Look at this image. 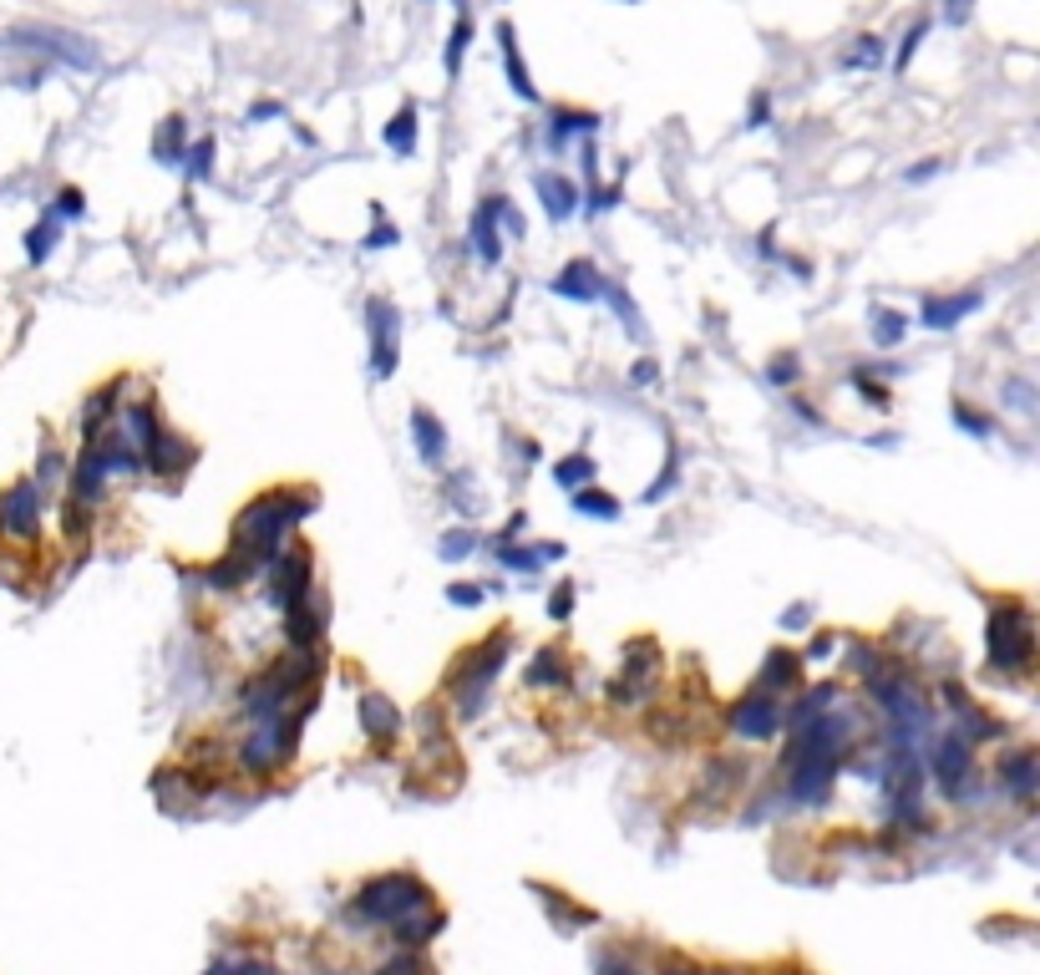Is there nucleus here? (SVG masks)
<instances>
[{"label":"nucleus","instance_id":"31","mask_svg":"<svg viewBox=\"0 0 1040 975\" xmlns=\"http://www.w3.org/2000/svg\"><path fill=\"white\" fill-rule=\"evenodd\" d=\"M92 518H97V508H87V503H76V498H66L61 503V533H66V544H87L92 539Z\"/></svg>","mask_w":1040,"mask_h":975},{"label":"nucleus","instance_id":"63","mask_svg":"<svg viewBox=\"0 0 1040 975\" xmlns=\"http://www.w3.org/2000/svg\"><path fill=\"white\" fill-rule=\"evenodd\" d=\"M934 173H939L934 162H923V168H909V183H923V178H934Z\"/></svg>","mask_w":1040,"mask_h":975},{"label":"nucleus","instance_id":"29","mask_svg":"<svg viewBox=\"0 0 1040 975\" xmlns=\"http://www.w3.org/2000/svg\"><path fill=\"white\" fill-rule=\"evenodd\" d=\"M573 514L615 523V518H619V498H615V493H604V488H594V483H584V488H573Z\"/></svg>","mask_w":1040,"mask_h":975},{"label":"nucleus","instance_id":"28","mask_svg":"<svg viewBox=\"0 0 1040 975\" xmlns=\"http://www.w3.org/2000/svg\"><path fill=\"white\" fill-rule=\"evenodd\" d=\"M564 559V544H533V549H513V544H498V564L503 569H518V575H533L543 564Z\"/></svg>","mask_w":1040,"mask_h":975},{"label":"nucleus","instance_id":"23","mask_svg":"<svg viewBox=\"0 0 1040 975\" xmlns=\"http://www.w3.org/2000/svg\"><path fill=\"white\" fill-rule=\"evenodd\" d=\"M498 41H503V72H508V87L523 97V103H539V87H533V76H528V61L523 51H518V31L513 21H503L498 26Z\"/></svg>","mask_w":1040,"mask_h":975},{"label":"nucleus","instance_id":"8","mask_svg":"<svg viewBox=\"0 0 1040 975\" xmlns=\"http://www.w3.org/2000/svg\"><path fill=\"white\" fill-rule=\"evenodd\" d=\"M660 665H665V655H660L655 640L650 636L630 640V646H625L619 676L609 681V707H645L650 696H655V686H660Z\"/></svg>","mask_w":1040,"mask_h":975},{"label":"nucleus","instance_id":"57","mask_svg":"<svg viewBox=\"0 0 1040 975\" xmlns=\"http://www.w3.org/2000/svg\"><path fill=\"white\" fill-rule=\"evenodd\" d=\"M376 975H426L422 971V961H411V955H401V961H391V965H382Z\"/></svg>","mask_w":1040,"mask_h":975},{"label":"nucleus","instance_id":"26","mask_svg":"<svg viewBox=\"0 0 1040 975\" xmlns=\"http://www.w3.org/2000/svg\"><path fill=\"white\" fill-rule=\"evenodd\" d=\"M539 198H543V214L554 224H564L573 214V204H579V189L564 173H539Z\"/></svg>","mask_w":1040,"mask_h":975},{"label":"nucleus","instance_id":"40","mask_svg":"<svg viewBox=\"0 0 1040 975\" xmlns=\"http://www.w3.org/2000/svg\"><path fill=\"white\" fill-rule=\"evenodd\" d=\"M650 737H655V742H680V737H686V717H680V711H650Z\"/></svg>","mask_w":1040,"mask_h":975},{"label":"nucleus","instance_id":"34","mask_svg":"<svg viewBox=\"0 0 1040 975\" xmlns=\"http://www.w3.org/2000/svg\"><path fill=\"white\" fill-rule=\"evenodd\" d=\"M554 483L558 488H584V483H594V458L589 453H573V458H558L554 462Z\"/></svg>","mask_w":1040,"mask_h":975},{"label":"nucleus","instance_id":"16","mask_svg":"<svg viewBox=\"0 0 1040 975\" xmlns=\"http://www.w3.org/2000/svg\"><path fill=\"white\" fill-rule=\"evenodd\" d=\"M569 655H564V646H539L533 650V661H528L523 671V686L528 691H569Z\"/></svg>","mask_w":1040,"mask_h":975},{"label":"nucleus","instance_id":"18","mask_svg":"<svg viewBox=\"0 0 1040 975\" xmlns=\"http://www.w3.org/2000/svg\"><path fill=\"white\" fill-rule=\"evenodd\" d=\"M604 290H609V280H604V269H594V260H569V265L554 275V296L579 300V305L604 300Z\"/></svg>","mask_w":1040,"mask_h":975},{"label":"nucleus","instance_id":"49","mask_svg":"<svg viewBox=\"0 0 1040 975\" xmlns=\"http://www.w3.org/2000/svg\"><path fill=\"white\" fill-rule=\"evenodd\" d=\"M675 483H680V468H675V458H670V462H665V473H660L655 483L645 488V503H660V498H670V488H675Z\"/></svg>","mask_w":1040,"mask_h":975},{"label":"nucleus","instance_id":"36","mask_svg":"<svg viewBox=\"0 0 1040 975\" xmlns=\"http://www.w3.org/2000/svg\"><path fill=\"white\" fill-rule=\"evenodd\" d=\"M437 925H442V919H437V915H426V910H422V915L401 919V925H391V930H396V940H401V946H407V950H422L426 940L437 935Z\"/></svg>","mask_w":1040,"mask_h":975},{"label":"nucleus","instance_id":"56","mask_svg":"<svg viewBox=\"0 0 1040 975\" xmlns=\"http://www.w3.org/2000/svg\"><path fill=\"white\" fill-rule=\"evenodd\" d=\"M837 650V636L833 630H822V636H812V646H807V661H827Z\"/></svg>","mask_w":1040,"mask_h":975},{"label":"nucleus","instance_id":"43","mask_svg":"<svg viewBox=\"0 0 1040 975\" xmlns=\"http://www.w3.org/2000/svg\"><path fill=\"white\" fill-rule=\"evenodd\" d=\"M472 549H477V533H472V529H452L447 539H442V559L462 564V559H472Z\"/></svg>","mask_w":1040,"mask_h":975},{"label":"nucleus","instance_id":"46","mask_svg":"<svg viewBox=\"0 0 1040 975\" xmlns=\"http://www.w3.org/2000/svg\"><path fill=\"white\" fill-rule=\"evenodd\" d=\"M447 600H452L457 610H477L487 600V590L483 585H472V579H452V585H447Z\"/></svg>","mask_w":1040,"mask_h":975},{"label":"nucleus","instance_id":"13","mask_svg":"<svg viewBox=\"0 0 1040 975\" xmlns=\"http://www.w3.org/2000/svg\"><path fill=\"white\" fill-rule=\"evenodd\" d=\"M193 458H198V447L189 437H178L173 428H158V437L143 447V473H153L158 483H178L193 468Z\"/></svg>","mask_w":1040,"mask_h":975},{"label":"nucleus","instance_id":"1","mask_svg":"<svg viewBox=\"0 0 1040 975\" xmlns=\"http://www.w3.org/2000/svg\"><path fill=\"white\" fill-rule=\"evenodd\" d=\"M858 742V717H852L843 701L827 707L812 722L791 726L787 757H782V772H787V798L802 803V808H818L833 793V778L843 768L848 747Z\"/></svg>","mask_w":1040,"mask_h":975},{"label":"nucleus","instance_id":"41","mask_svg":"<svg viewBox=\"0 0 1040 975\" xmlns=\"http://www.w3.org/2000/svg\"><path fill=\"white\" fill-rule=\"evenodd\" d=\"M843 67H883V36H858V46H852L848 57H843Z\"/></svg>","mask_w":1040,"mask_h":975},{"label":"nucleus","instance_id":"45","mask_svg":"<svg viewBox=\"0 0 1040 975\" xmlns=\"http://www.w3.org/2000/svg\"><path fill=\"white\" fill-rule=\"evenodd\" d=\"M604 305H615V315L625 321V330H645V325H640V311H634V300L625 296L615 280H609V290H604Z\"/></svg>","mask_w":1040,"mask_h":975},{"label":"nucleus","instance_id":"58","mask_svg":"<svg viewBox=\"0 0 1040 975\" xmlns=\"http://www.w3.org/2000/svg\"><path fill=\"white\" fill-rule=\"evenodd\" d=\"M1005 392H1011V397H1015V412H1030V401H1036V392H1030L1026 382H1011V386H1005Z\"/></svg>","mask_w":1040,"mask_h":975},{"label":"nucleus","instance_id":"12","mask_svg":"<svg viewBox=\"0 0 1040 975\" xmlns=\"http://www.w3.org/2000/svg\"><path fill=\"white\" fill-rule=\"evenodd\" d=\"M366 325H371V376L386 382V376H396V361H401V351H396V305L391 300L371 296L366 300Z\"/></svg>","mask_w":1040,"mask_h":975},{"label":"nucleus","instance_id":"25","mask_svg":"<svg viewBox=\"0 0 1040 975\" xmlns=\"http://www.w3.org/2000/svg\"><path fill=\"white\" fill-rule=\"evenodd\" d=\"M254 575H264L259 564L244 559V554H234V549H229L223 559H214V564L204 569V585H214V590H244V585H250Z\"/></svg>","mask_w":1040,"mask_h":975},{"label":"nucleus","instance_id":"9","mask_svg":"<svg viewBox=\"0 0 1040 975\" xmlns=\"http://www.w3.org/2000/svg\"><path fill=\"white\" fill-rule=\"evenodd\" d=\"M36 539H41V488L21 478L0 493V544L36 549Z\"/></svg>","mask_w":1040,"mask_h":975},{"label":"nucleus","instance_id":"60","mask_svg":"<svg viewBox=\"0 0 1040 975\" xmlns=\"http://www.w3.org/2000/svg\"><path fill=\"white\" fill-rule=\"evenodd\" d=\"M969 5H975V0H950V21H954V26L969 21Z\"/></svg>","mask_w":1040,"mask_h":975},{"label":"nucleus","instance_id":"61","mask_svg":"<svg viewBox=\"0 0 1040 975\" xmlns=\"http://www.w3.org/2000/svg\"><path fill=\"white\" fill-rule=\"evenodd\" d=\"M250 118H254V122H259V118H279V103H254Z\"/></svg>","mask_w":1040,"mask_h":975},{"label":"nucleus","instance_id":"32","mask_svg":"<svg viewBox=\"0 0 1040 975\" xmlns=\"http://www.w3.org/2000/svg\"><path fill=\"white\" fill-rule=\"evenodd\" d=\"M382 137H386V148L391 153H416V107H401L391 122L382 128Z\"/></svg>","mask_w":1040,"mask_h":975},{"label":"nucleus","instance_id":"24","mask_svg":"<svg viewBox=\"0 0 1040 975\" xmlns=\"http://www.w3.org/2000/svg\"><path fill=\"white\" fill-rule=\"evenodd\" d=\"M411 437H416V458H422V462H432V468H442V462H447V428H442V422L426 412V407H416V412H411Z\"/></svg>","mask_w":1040,"mask_h":975},{"label":"nucleus","instance_id":"14","mask_svg":"<svg viewBox=\"0 0 1040 975\" xmlns=\"http://www.w3.org/2000/svg\"><path fill=\"white\" fill-rule=\"evenodd\" d=\"M15 46H31V51H51L57 61H66V67H97V51H92L82 36H66V31H41V26H31V31H15Z\"/></svg>","mask_w":1040,"mask_h":975},{"label":"nucleus","instance_id":"42","mask_svg":"<svg viewBox=\"0 0 1040 975\" xmlns=\"http://www.w3.org/2000/svg\"><path fill=\"white\" fill-rule=\"evenodd\" d=\"M214 148H219L214 137H198V143L183 153V168H189V178H208V173H214Z\"/></svg>","mask_w":1040,"mask_h":975},{"label":"nucleus","instance_id":"22","mask_svg":"<svg viewBox=\"0 0 1040 975\" xmlns=\"http://www.w3.org/2000/svg\"><path fill=\"white\" fill-rule=\"evenodd\" d=\"M975 311H980V296H975V290H969V296H929L919 305V325L923 330H950V325H959Z\"/></svg>","mask_w":1040,"mask_h":975},{"label":"nucleus","instance_id":"27","mask_svg":"<svg viewBox=\"0 0 1040 975\" xmlns=\"http://www.w3.org/2000/svg\"><path fill=\"white\" fill-rule=\"evenodd\" d=\"M573 133L594 137V133H600V118H594V112H569V107H558L554 118H548V133H543V137H548V148H554V153H564Z\"/></svg>","mask_w":1040,"mask_h":975},{"label":"nucleus","instance_id":"48","mask_svg":"<svg viewBox=\"0 0 1040 975\" xmlns=\"http://www.w3.org/2000/svg\"><path fill=\"white\" fill-rule=\"evenodd\" d=\"M573 615V579H558V590L548 594V621L564 625Z\"/></svg>","mask_w":1040,"mask_h":975},{"label":"nucleus","instance_id":"3","mask_svg":"<svg viewBox=\"0 0 1040 975\" xmlns=\"http://www.w3.org/2000/svg\"><path fill=\"white\" fill-rule=\"evenodd\" d=\"M508 650H513V630L498 625L487 640H477V646L462 650V661L447 671V696H452V707H457L462 722H477V717L487 711V696H493L503 665H508Z\"/></svg>","mask_w":1040,"mask_h":975},{"label":"nucleus","instance_id":"30","mask_svg":"<svg viewBox=\"0 0 1040 975\" xmlns=\"http://www.w3.org/2000/svg\"><path fill=\"white\" fill-rule=\"evenodd\" d=\"M153 153H158L168 168H178L183 153H189V122H183V118H162V133H158V143H153Z\"/></svg>","mask_w":1040,"mask_h":975},{"label":"nucleus","instance_id":"55","mask_svg":"<svg viewBox=\"0 0 1040 975\" xmlns=\"http://www.w3.org/2000/svg\"><path fill=\"white\" fill-rule=\"evenodd\" d=\"M807 625H812V610H807V605H787V610H782V630H787V636H791V630H807Z\"/></svg>","mask_w":1040,"mask_h":975},{"label":"nucleus","instance_id":"38","mask_svg":"<svg viewBox=\"0 0 1040 975\" xmlns=\"http://www.w3.org/2000/svg\"><path fill=\"white\" fill-rule=\"evenodd\" d=\"M31 483L41 488V493H46V488H57V483H66V453L46 443V447H41V462H36V478H31Z\"/></svg>","mask_w":1040,"mask_h":975},{"label":"nucleus","instance_id":"39","mask_svg":"<svg viewBox=\"0 0 1040 975\" xmlns=\"http://www.w3.org/2000/svg\"><path fill=\"white\" fill-rule=\"evenodd\" d=\"M87 214V193L76 189V183H66V189H57V198H51V219H82Z\"/></svg>","mask_w":1040,"mask_h":975},{"label":"nucleus","instance_id":"20","mask_svg":"<svg viewBox=\"0 0 1040 975\" xmlns=\"http://www.w3.org/2000/svg\"><path fill=\"white\" fill-rule=\"evenodd\" d=\"M122 376L118 382H107V386H97L87 397V407H82V443L87 437H97V432H107V428H118V412H122Z\"/></svg>","mask_w":1040,"mask_h":975},{"label":"nucleus","instance_id":"62","mask_svg":"<svg viewBox=\"0 0 1040 975\" xmlns=\"http://www.w3.org/2000/svg\"><path fill=\"white\" fill-rule=\"evenodd\" d=\"M766 107H772L766 97H757V103H751V128H762V122H766Z\"/></svg>","mask_w":1040,"mask_h":975},{"label":"nucleus","instance_id":"19","mask_svg":"<svg viewBox=\"0 0 1040 975\" xmlns=\"http://www.w3.org/2000/svg\"><path fill=\"white\" fill-rule=\"evenodd\" d=\"M503 204H508V198L493 193V198H483L477 214H472V244H477V260H483V265H498L503 260V224H498Z\"/></svg>","mask_w":1040,"mask_h":975},{"label":"nucleus","instance_id":"37","mask_svg":"<svg viewBox=\"0 0 1040 975\" xmlns=\"http://www.w3.org/2000/svg\"><path fill=\"white\" fill-rule=\"evenodd\" d=\"M904 336H909V321L898 311H888V305H879V311H873V346L888 351V346H898Z\"/></svg>","mask_w":1040,"mask_h":975},{"label":"nucleus","instance_id":"15","mask_svg":"<svg viewBox=\"0 0 1040 975\" xmlns=\"http://www.w3.org/2000/svg\"><path fill=\"white\" fill-rule=\"evenodd\" d=\"M355 717H361V732H366L371 742H382V747L407 732V722H401L396 701H391V696H382V691H361V701H355Z\"/></svg>","mask_w":1040,"mask_h":975},{"label":"nucleus","instance_id":"6","mask_svg":"<svg viewBox=\"0 0 1040 975\" xmlns=\"http://www.w3.org/2000/svg\"><path fill=\"white\" fill-rule=\"evenodd\" d=\"M426 904H432V889L407 869L376 874V879H366L361 894H355V910H361L366 919H376V925H401V919L422 915Z\"/></svg>","mask_w":1040,"mask_h":975},{"label":"nucleus","instance_id":"53","mask_svg":"<svg viewBox=\"0 0 1040 975\" xmlns=\"http://www.w3.org/2000/svg\"><path fill=\"white\" fill-rule=\"evenodd\" d=\"M923 36H929V21H914V26H909V36H904V46H898V61H894V67H909L914 46H919Z\"/></svg>","mask_w":1040,"mask_h":975},{"label":"nucleus","instance_id":"17","mask_svg":"<svg viewBox=\"0 0 1040 975\" xmlns=\"http://www.w3.org/2000/svg\"><path fill=\"white\" fill-rule=\"evenodd\" d=\"M757 691H772V696H787V691H802V655L787 646L766 650L762 671H757V681H751Z\"/></svg>","mask_w":1040,"mask_h":975},{"label":"nucleus","instance_id":"54","mask_svg":"<svg viewBox=\"0 0 1040 975\" xmlns=\"http://www.w3.org/2000/svg\"><path fill=\"white\" fill-rule=\"evenodd\" d=\"M852 386H858V392H863V401H873V407H883V401H888V386L873 382V376H863V371L852 376Z\"/></svg>","mask_w":1040,"mask_h":975},{"label":"nucleus","instance_id":"59","mask_svg":"<svg viewBox=\"0 0 1040 975\" xmlns=\"http://www.w3.org/2000/svg\"><path fill=\"white\" fill-rule=\"evenodd\" d=\"M630 382H640V386H650V382H655V361H650V356H645V361H634Z\"/></svg>","mask_w":1040,"mask_h":975},{"label":"nucleus","instance_id":"21","mask_svg":"<svg viewBox=\"0 0 1040 975\" xmlns=\"http://www.w3.org/2000/svg\"><path fill=\"white\" fill-rule=\"evenodd\" d=\"M1040 762H1036V753L1030 747H1015L1011 757H1000V787L1011 793V798H1020V803H1030L1036 798V783H1040Z\"/></svg>","mask_w":1040,"mask_h":975},{"label":"nucleus","instance_id":"10","mask_svg":"<svg viewBox=\"0 0 1040 975\" xmlns=\"http://www.w3.org/2000/svg\"><path fill=\"white\" fill-rule=\"evenodd\" d=\"M726 732L741 742H772L782 732V696L751 686V691L741 696V701H731V711H726Z\"/></svg>","mask_w":1040,"mask_h":975},{"label":"nucleus","instance_id":"35","mask_svg":"<svg viewBox=\"0 0 1040 975\" xmlns=\"http://www.w3.org/2000/svg\"><path fill=\"white\" fill-rule=\"evenodd\" d=\"M57 239H61V224L57 219H41L36 229L26 234V265H46L51 260V250H57Z\"/></svg>","mask_w":1040,"mask_h":975},{"label":"nucleus","instance_id":"2","mask_svg":"<svg viewBox=\"0 0 1040 975\" xmlns=\"http://www.w3.org/2000/svg\"><path fill=\"white\" fill-rule=\"evenodd\" d=\"M315 503H321V498H315V488H305V483L264 488L259 498H250L244 508H239L234 533H229V549L244 554V559H254L264 569V564L285 549L290 529H300V523L315 514Z\"/></svg>","mask_w":1040,"mask_h":975},{"label":"nucleus","instance_id":"7","mask_svg":"<svg viewBox=\"0 0 1040 975\" xmlns=\"http://www.w3.org/2000/svg\"><path fill=\"white\" fill-rule=\"evenodd\" d=\"M310 590H315V554H310L305 544L279 549L275 559L264 564V600H269L279 615H290L300 600H310Z\"/></svg>","mask_w":1040,"mask_h":975},{"label":"nucleus","instance_id":"51","mask_svg":"<svg viewBox=\"0 0 1040 975\" xmlns=\"http://www.w3.org/2000/svg\"><path fill=\"white\" fill-rule=\"evenodd\" d=\"M396 239H401V229H396V224H386L382 214H376V229L366 234V250H391Z\"/></svg>","mask_w":1040,"mask_h":975},{"label":"nucleus","instance_id":"11","mask_svg":"<svg viewBox=\"0 0 1040 975\" xmlns=\"http://www.w3.org/2000/svg\"><path fill=\"white\" fill-rule=\"evenodd\" d=\"M929 772H934V783L944 787V798H965L969 787V772H975V753H969V742L959 737V732H944V737L934 742V757H929Z\"/></svg>","mask_w":1040,"mask_h":975},{"label":"nucleus","instance_id":"5","mask_svg":"<svg viewBox=\"0 0 1040 975\" xmlns=\"http://www.w3.org/2000/svg\"><path fill=\"white\" fill-rule=\"evenodd\" d=\"M984 650H990V665L1000 676H1026L1030 661H1036V621L1020 600H995L990 610V625H984Z\"/></svg>","mask_w":1040,"mask_h":975},{"label":"nucleus","instance_id":"4","mask_svg":"<svg viewBox=\"0 0 1040 975\" xmlns=\"http://www.w3.org/2000/svg\"><path fill=\"white\" fill-rule=\"evenodd\" d=\"M315 701H321V696L310 691L294 711H269V717H254L250 737H244V747H239V762H244L250 778H264V772H275V768L290 762L294 747H300V726H305V717L315 711Z\"/></svg>","mask_w":1040,"mask_h":975},{"label":"nucleus","instance_id":"52","mask_svg":"<svg viewBox=\"0 0 1040 975\" xmlns=\"http://www.w3.org/2000/svg\"><path fill=\"white\" fill-rule=\"evenodd\" d=\"M954 428H965V432H975V437H990V417H980V412H969V407H954Z\"/></svg>","mask_w":1040,"mask_h":975},{"label":"nucleus","instance_id":"50","mask_svg":"<svg viewBox=\"0 0 1040 975\" xmlns=\"http://www.w3.org/2000/svg\"><path fill=\"white\" fill-rule=\"evenodd\" d=\"M594 975H640V971H634L630 955H619V950H604L600 965H594Z\"/></svg>","mask_w":1040,"mask_h":975},{"label":"nucleus","instance_id":"47","mask_svg":"<svg viewBox=\"0 0 1040 975\" xmlns=\"http://www.w3.org/2000/svg\"><path fill=\"white\" fill-rule=\"evenodd\" d=\"M468 41H472V21L462 15L452 26V36H447V72L457 76V67H462V51H468Z\"/></svg>","mask_w":1040,"mask_h":975},{"label":"nucleus","instance_id":"33","mask_svg":"<svg viewBox=\"0 0 1040 975\" xmlns=\"http://www.w3.org/2000/svg\"><path fill=\"white\" fill-rule=\"evenodd\" d=\"M543 894V904H548V915H558V925L564 930H579V925H594V910H573L569 900H564V889H543V884H533Z\"/></svg>","mask_w":1040,"mask_h":975},{"label":"nucleus","instance_id":"44","mask_svg":"<svg viewBox=\"0 0 1040 975\" xmlns=\"http://www.w3.org/2000/svg\"><path fill=\"white\" fill-rule=\"evenodd\" d=\"M766 382H777V386L802 382V356H791V351L772 356V366H766Z\"/></svg>","mask_w":1040,"mask_h":975}]
</instances>
